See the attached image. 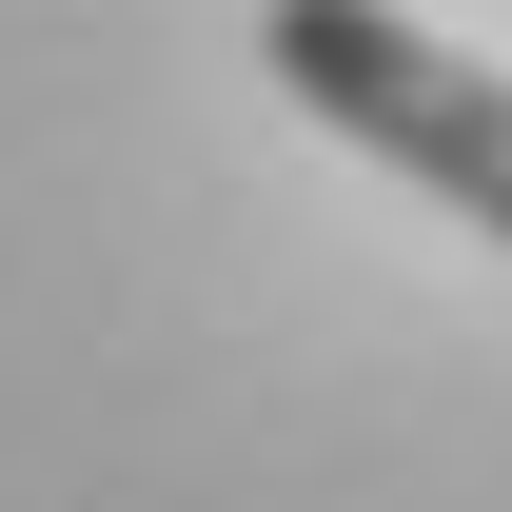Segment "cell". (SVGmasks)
<instances>
[{
    "label": "cell",
    "instance_id": "obj_1",
    "mask_svg": "<svg viewBox=\"0 0 512 512\" xmlns=\"http://www.w3.org/2000/svg\"><path fill=\"white\" fill-rule=\"evenodd\" d=\"M256 60H276V99H316L335 138H375L394 178H434L473 237H512V79L493 60H453L434 20H394V0H276Z\"/></svg>",
    "mask_w": 512,
    "mask_h": 512
}]
</instances>
